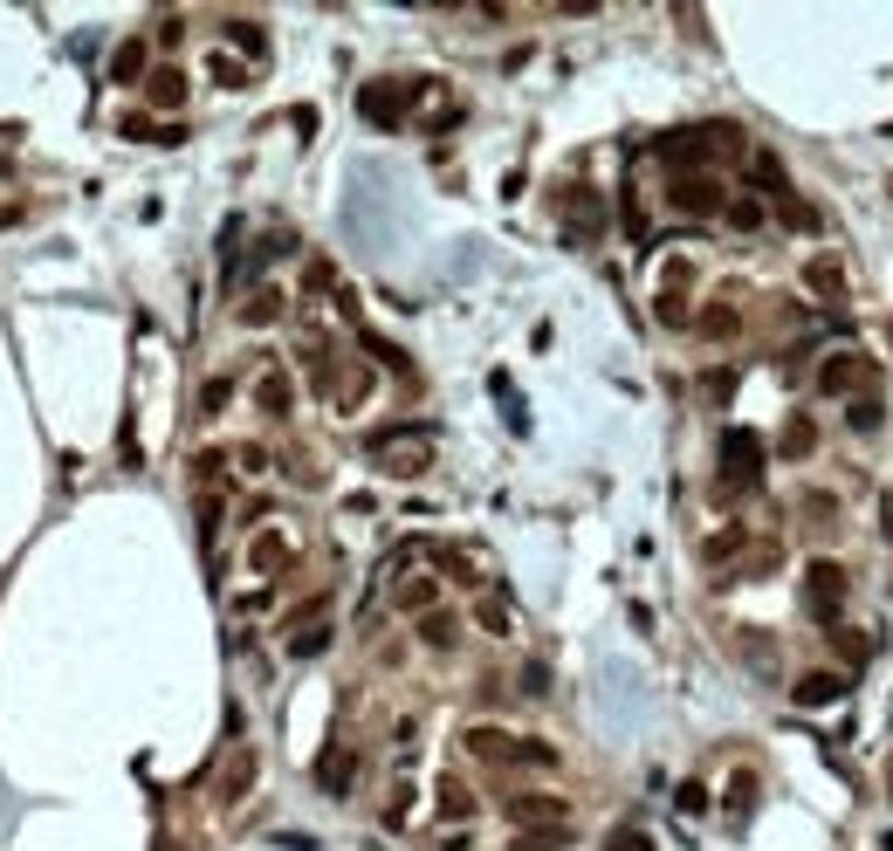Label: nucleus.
<instances>
[{
	"mask_svg": "<svg viewBox=\"0 0 893 851\" xmlns=\"http://www.w3.org/2000/svg\"><path fill=\"white\" fill-rule=\"evenodd\" d=\"M365 453L386 468L392 481H413V474H426L433 468V426H378V433H365Z\"/></svg>",
	"mask_w": 893,
	"mask_h": 851,
	"instance_id": "obj_1",
	"label": "nucleus"
},
{
	"mask_svg": "<svg viewBox=\"0 0 893 851\" xmlns=\"http://www.w3.org/2000/svg\"><path fill=\"white\" fill-rule=\"evenodd\" d=\"M846 590H852V577H846V563L838 556H811L804 563V618L811 625H846Z\"/></svg>",
	"mask_w": 893,
	"mask_h": 851,
	"instance_id": "obj_2",
	"label": "nucleus"
},
{
	"mask_svg": "<svg viewBox=\"0 0 893 851\" xmlns=\"http://www.w3.org/2000/svg\"><path fill=\"white\" fill-rule=\"evenodd\" d=\"M763 460H770V447H763L749 426H729V433H722V447H714V468H722V495H756V487H763Z\"/></svg>",
	"mask_w": 893,
	"mask_h": 851,
	"instance_id": "obj_3",
	"label": "nucleus"
},
{
	"mask_svg": "<svg viewBox=\"0 0 893 851\" xmlns=\"http://www.w3.org/2000/svg\"><path fill=\"white\" fill-rule=\"evenodd\" d=\"M667 206L687 220H714V214H729V193L714 172H687V179H667Z\"/></svg>",
	"mask_w": 893,
	"mask_h": 851,
	"instance_id": "obj_4",
	"label": "nucleus"
},
{
	"mask_svg": "<svg viewBox=\"0 0 893 851\" xmlns=\"http://www.w3.org/2000/svg\"><path fill=\"white\" fill-rule=\"evenodd\" d=\"M866 384H880V365L866 350H832L818 365V392L825 399H852V392H866Z\"/></svg>",
	"mask_w": 893,
	"mask_h": 851,
	"instance_id": "obj_5",
	"label": "nucleus"
},
{
	"mask_svg": "<svg viewBox=\"0 0 893 851\" xmlns=\"http://www.w3.org/2000/svg\"><path fill=\"white\" fill-rule=\"evenodd\" d=\"M420 83H392V76H386V83H365V90H357V111H365V124H378V131H399V124H405V96H413Z\"/></svg>",
	"mask_w": 893,
	"mask_h": 851,
	"instance_id": "obj_6",
	"label": "nucleus"
},
{
	"mask_svg": "<svg viewBox=\"0 0 893 851\" xmlns=\"http://www.w3.org/2000/svg\"><path fill=\"white\" fill-rule=\"evenodd\" d=\"M289 556H296V543H289L283 529H254V543H248V571H254V577L289 571Z\"/></svg>",
	"mask_w": 893,
	"mask_h": 851,
	"instance_id": "obj_7",
	"label": "nucleus"
},
{
	"mask_svg": "<svg viewBox=\"0 0 893 851\" xmlns=\"http://www.w3.org/2000/svg\"><path fill=\"white\" fill-rule=\"evenodd\" d=\"M804 289L838 309V302H846V262H838V254H811V262H804Z\"/></svg>",
	"mask_w": 893,
	"mask_h": 851,
	"instance_id": "obj_8",
	"label": "nucleus"
},
{
	"mask_svg": "<svg viewBox=\"0 0 893 851\" xmlns=\"http://www.w3.org/2000/svg\"><path fill=\"white\" fill-rule=\"evenodd\" d=\"M254 405H262V419H275V426L296 412V392H289V371L283 365H268L262 378H254Z\"/></svg>",
	"mask_w": 893,
	"mask_h": 851,
	"instance_id": "obj_9",
	"label": "nucleus"
},
{
	"mask_svg": "<svg viewBox=\"0 0 893 851\" xmlns=\"http://www.w3.org/2000/svg\"><path fill=\"white\" fill-rule=\"evenodd\" d=\"M392 605H399L405 618H426V611H440V577H420V571H405V577L392 584Z\"/></svg>",
	"mask_w": 893,
	"mask_h": 851,
	"instance_id": "obj_10",
	"label": "nucleus"
},
{
	"mask_svg": "<svg viewBox=\"0 0 893 851\" xmlns=\"http://www.w3.org/2000/svg\"><path fill=\"white\" fill-rule=\"evenodd\" d=\"M461 749H468L474 762H516V735H508V728H489V721H474V728L461 735Z\"/></svg>",
	"mask_w": 893,
	"mask_h": 851,
	"instance_id": "obj_11",
	"label": "nucleus"
},
{
	"mask_svg": "<svg viewBox=\"0 0 893 851\" xmlns=\"http://www.w3.org/2000/svg\"><path fill=\"white\" fill-rule=\"evenodd\" d=\"M351 783H357V749H323V762H317V790L323 796H351Z\"/></svg>",
	"mask_w": 893,
	"mask_h": 851,
	"instance_id": "obj_12",
	"label": "nucleus"
},
{
	"mask_svg": "<svg viewBox=\"0 0 893 851\" xmlns=\"http://www.w3.org/2000/svg\"><path fill=\"white\" fill-rule=\"evenodd\" d=\"M186 90H193V83H186V69H172V62L145 76V96H151V111H179V103H186Z\"/></svg>",
	"mask_w": 893,
	"mask_h": 851,
	"instance_id": "obj_13",
	"label": "nucleus"
},
{
	"mask_svg": "<svg viewBox=\"0 0 893 851\" xmlns=\"http://www.w3.org/2000/svg\"><path fill=\"white\" fill-rule=\"evenodd\" d=\"M145 48H151V42H138V35L111 48V83H145V76H151V56H145Z\"/></svg>",
	"mask_w": 893,
	"mask_h": 851,
	"instance_id": "obj_14",
	"label": "nucleus"
},
{
	"mask_svg": "<svg viewBox=\"0 0 893 851\" xmlns=\"http://www.w3.org/2000/svg\"><path fill=\"white\" fill-rule=\"evenodd\" d=\"M433 804H440V817H447V824H468V817L481 810V804H474V790H468L461 777H440V783H433Z\"/></svg>",
	"mask_w": 893,
	"mask_h": 851,
	"instance_id": "obj_15",
	"label": "nucleus"
},
{
	"mask_svg": "<svg viewBox=\"0 0 893 851\" xmlns=\"http://www.w3.org/2000/svg\"><path fill=\"white\" fill-rule=\"evenodd\" d=\"M749 193L763 199V193H770V199H790V172L777 165V151H756V159H749Z\"/></svg>",
	"mask_w": 893,
	"mask_h": 851,
	"instance_id": "obj_16",
	"label": "nucleus"
},
{
	"mask_svg": "<svg viewBox=\"0 0 893 851\" xmlns=\"http://www.w3.org/2000/svg\"><path fill=\"white\" fill-rule=\"evenodd\" d=\"M846 426L852 433H880L886 426V399H880V384H866V392L846 399Z\"/></svg>",
	"mask_w": 893,
	"mask_h": 851,
	"instance_id": "obj_17",
	"label": "nucleus"
},
{
	"mask_svg": "<svg viewBox=\"0 0 893 851\" xmlns=\"http://www.w3.org/2000/svg\"><path fill=\"white\" fill-rule=\"evenodd\" d=\"M283 309H289V296L262 281V289H248V302H241V323H248V330H268L275 317H283Z\"/></svg>",
	"mask_w": 893,
	"mask_h": 851,
	"instance_id": "obj_18",
	"label": "nucleus"
},
{
	"mask_svg": "<svg viewBox=\"0 0 893 851\" xmlns=\"http://www.w3.org/2000/svg\"><path fill=\"white\" fill-rule=\"evenodd\" d=\"M508 817H516V831H529V824H571V810L557 804V796H516Z\"/></svg>",
	"mask_w": 893,
	"mask_h": 851,
	"instance_id": "obj_19",
	"label": "nucleus"
},
{
	"mask_svg": "<svg viewBox=\"0 0 893 851\" xmlns=\"http://www.w3.org/2000/svg\"><path fill=\"white\" fill-rule=\"evenodd\" d=\"M248 790H254V749H234L220 769V804H241Z\"/></svg>",
	"mask_w": 893,
	"mask_h": 851,
	"instance_id": "obj_20",
	"label": "nucleus"
},
{
	"mask_svg": "<svg viewBox=\"0 0 893 851\" xmlns=\"http://www.w3.org/2000/svg\"><path fill=\"white\" fill-rule=\"evenodd\" d=\"M695 330H701L708 344H735V337H743V317H735L729 302H708L701 317H695Z\"/></svg>",
	"mask_w": 893,
	"mask_h": 851,
	"instance_id": "obj_21",
	"label": "nucleus"
},
{
	"mask_svg": "<svg viewBox=\"0 0 893 851\" xmlns=\"http://www.w3.org/2000/svg\"><path fill=\"white\" fill-rule=\"evenodd\" d=\"M357 344H365V357H378V365H386L392 378L413 384V357H405L399 344H386V337H378V330H365V323H357Z\"/></svg>",
	"mask_w": 893,
	"mask_h": 851,
	"instance_id": "obj_22",
	"label": "nucleus"
},
{
	"mask_svg": "<svg viewBox=\"0 0 893 851\" xmlns=\"http://www.w3.org/2000/svg\"><path fill=\"white\" fill-rule=\"evenodd\" d=\"M846 693V674H804L798 687H790V701L798 708H825V701H838Z\"/></svg>",
	"mask_w": 893,
	"mask_h": 851,
	"instance_id": "obj_23",
	"label": "nucleus"
},
{
	"mask_svg": "<svg viewBox=\"0 0 893 851\" xmlns=\"http://www.w3.org/2000/svg\"><path fill=\"white\" fill-rule=\"evenodd\" d=\"M365 399H371V371H365V365H344V371H337V392H330V405H337V412H357Z\"/></svg>",
	"mask_w": 893,
	"mask_h": 851,
	"instance_id": "obj_24",
	"label": "nucleus"
},
{
	"mask_svg": "<svg viewBox=\"0 0 893 851\" xmlns=\"http://www.w3.org/2000/svg\"><path fill=\"white\" fill-rule=\"evenodd\" d=\"M577 831H571V824H529V831H516V844H508V851H564Z\"/></svg>",
	"mask_w": 893,
	"mask_h": 851,
	"instance_id": "obj_25",
	"label": "nucleus"
},
{
	"mask_svg": "<svg viewBox=\"0 0 893 851\" xmlns=\"http://www.w3.org/2000/svg\"><path fill=\"white\" fill-rule=\"evenodd\" d=\"M695 262H687V254H674L667 268H660V302H687V289H695Z\"/></svg>",
	"mask_w": 893,
	"mask_h": 851,
	"instance_id": "obj_26",
	"label": "nucleus"
},
{
	"mask_svg": "<svg viewBox=\"0 0 893 851\" xmlns=\"http://www.w3.org/2000/svg\"><path fill=\"white\" fill-rule=\"evenodd\" d=\"M743 543H749L743 529H714L708 543H701V563H708V571H722V563H735V556H743Z\"/></svg>",
	"mask_w": 893,
	"mask_h": 851,
	"instance_id": "obj_27",
	"label": "nucleus"
},
{
	"mask_svg": "<svg viewBox=\"0 0 893 851\" xmlns=\"http://www.w3.org/2000/svg\"><path fill=\"white\" fill-rule=\"evenodd\" d=\"M777 453H783V460H804V453H818V426H811L804 412H798V419L783 426V440H777Z\"/></svg>",
	"mask_w": 893,
	"mask_h": 851,
	"instance_id": "obj_28",
	"label": "nucleus"
},
{
	"mask_svg": "<svg viewBox=\"0 0 893 851\" xmlns=\"http://www.w3.org/2000/svg\"><path fill=\"white\" fill-rule=\"evenodd\" d=\"M832 646H838V659H846V666H852V674H859V666H866V659H873V632H852V625H832Z\"/></svg>",
	"mask_w": 893,
	"mask_h": 851,
	"instance_id": "obj_29",
	"label": "nucleus"
},
{
	"mask_svg": "<svg viewBox=\"0 0 893 851\" xmlns=\"http://www.w3.org/2000/svg\"><path fill=\"white\" fill-rule=\"evenodd\" d=\"M420 639H426L433 653H447L454 639H461V618H454V611H426V618H420Z\"/></svg>",
	"mask_w": 893,
	"mask_h": 851,
	"instance_id": "obj_30",
	"label": "nucleus"
},
{
	"mask_svg": "<svg viewBox=\"0 0 893 851\" xmlns=\"http://www.w3.org/2000/svg\"><path fill=\"white\" fill-rule=\"evenodd\" d=\"M117 131H124V138H151V145H179V138H186L179 124H151V117H138V111L117 117Z\"/></svg>",
	"mask_w": 893,
	"mask_h": 851,
	"instance_id": "obj_31",
	"label": "nucleus"
},
{
	"mask_svg": "<svg viewBox=\"0 0 893 851\" xmlns=\"http://www.w3.org/2000/svg\"><path fill=\"white\" fill-rule=\"evenodd\" d=\"M756 796H763V783H756V769H735V783H729V817L743 824V817L756 810Z\"/></svg>",
	"mask_w": 893,
	"mask_h": 851,
	"instance_id": "obj_32",
	"label": "nucleus"
},
{
	"mask_svg": "<svg viewBox=\"0 0 893 851\" xmlns=\"http://www.w3.org/2000/svg\"><path fill=\"white\" fill-rule=\"evenodd\" d=\"M426 556H433V563H440V577H454V584H474V577H481V571H474V563H468L461 550H447V543H426Z\"/></svg>",
	"mask_w": 893,
	"mask_h": 851,
	"instance_id": "obj_33",
	"label": "nucleus"
},
{
	"mask_svg": "<svg viewBox=\"0 0 893 851\" xmlns=\"http://www.w3.org/2000/svg\"><path fill=\"white\" fill-rule=\"evenodd\" d=\"M317 653H330V618H323V625L289 632V659H317Z\"/></svg>",
	"mask_w": 893,
	"mask_h": 851,
	"instance_id": "obj_34",
	"label": "nucleus"
},
{
	"mask_svg": "<svg viewBox=\"0 0 893 851\" xmlns=\"http://www.w3.org/2000/svg\"><path fill=\"white\" fill-rule=\"evenodd\" d=\"M777 206H783V227H798V234H818V227H825V214H818L811 199H798V193L777 199Z\"/></svg>",
	"mask_w": 893,
	"mask_h": 851,
	"instance_id": "obj_35",
	"label": "nucleus"
},
{
	"mask_svg": "<svg viewBox=\"0 0 893 851\" xmlns=\"http://www.w3.org/2000/svg\"><path fill=\"white\" fill-rule=\"evenodd\" d=\"M337 289H344V281H337V262H323V254H317V262L302 268V296H337Z\"/></svg>",
	"mask_w": 893,
	"mask_h": 851,
	"instance_id": "obj_36",
	"label": "nucleus"
},
{
	"mask_svg": "<svg viewBox=\"0 0 893 851\" xmlns=\"http://www.w3.org/2000/svg\"><path fill=\"white\" fill-rule=\"evenodd\" d=\"M729 227H735V234H756V227H763V199L756 193H743V199H729V214H722Z\"/></svg>",
	"mask_w": 893,
	"mask_h": 851,
	"instance_id": "obj_37",
	"label": "nucleus"
},
{
	"mask_svg": "<svg viewBox=\"0 0 893 851\" xmlns=\"http://www.w3.org/2000/svg\"><path fill=\"white\" fill-rule=\"evenodd\" d=\"M701 378H708V384H701V399H708V405H729V399H735V384H743V371H729V365H714V371H701Z\"/></svg>",
	"mask_w": 893,
	"mask_h": 851,
	"instance_id": "obj_38",
	"label": "nucleus"
},
{
	"mask_svg": "<svg viewBox=\"0 0 893 851\" xmlns=\"http://www.w3.org/2000/svg\"><path fill=\"white\" fill-rule=\"evenodd\" d=\"M516 762L523 769H557V749H550V741H536V735H516Z\"/></svg>",
	"mask_w": 893,
	"mask_h": 851,
	"instance_id": "obj_39",
	"label": "nucleus"
},
{
	"mask_svg": "<svg viewBox=\"0 0 893 851\" xmlns=\"http://www.w3.org/2000/svg\"><path fill=\"white\" fill-rule=\"evenodd\" d=\"M227 399H234V378H207V384H199V412H207V419H214V412H227Z\"/></svg>",
	"mask_w": 893,
	"mask_h": 851,
	"instance_id": "obj_40",
	"label": "nucleus"
},
{
	"mask_svg": "<svg viewBox=\"0 0 893 851\" xmlns=\"http://www.w3.org/2000/svg\"><path fill=\"white\" fill-rule=\"evenodd\" d=\"M405 817H413V783H399L386 796V817H378V824H386V831H405Z\"/></svg>",
	"mask_w": 893,
	"mask_h": 851,
	"instance_id": "obj_41",
	"label": "nucleus"
},
{
	"mask_svg": "<svg viewBox=\"0 0 893 851\" xmlns=\"http://www.w3.org/2000/svg\"><path fill=\"white\" fill-rule=\"evenodd\" d=\"M474 625H481V632H495V639L508 632V605H502V590H495V598H481V605H474Z\"/></svg>",
	"mask_w": 893,
	"mask_h": 851,
	"instance_id": "obj_42",
	"label": "nucleus"
},
{
	"mask_svg": "<svg viewBox=\"0 0 893 851\" xmlns=\"http://www.w3.org/2000/svg\"><path fill=\"white\" fill-rule=\"evenodd\" d=\"M227 35H234V42H248V56H254V62L268 56V35L254 28V21H241V14H227Z\"/></svg>",
	"mask_w": 893,
	"mask_h": 851,
	"instance_id": "obj_43",
	"label": "nucleus"
},
{
	"mask_svg": "<svg viewBox=\"0 0 893 851\" xmlns=\"http://www.w3.org/2000/svg\"><path fill=\"white\" fill-rule=\"evenodd\" d=\"M220 474H227V453H220V447H207V453H193V481H199V487H214Z\"/></svg>",
	"mask_w": 893,
	"mask_h": 851,
	"instance_id": "obj_44",
	"label": "nucleus"
},
{
	"mask_svg": "<svg viewBox=\"0 0 893 851\" xmlns=\"http://www.w3.org/2000/svg\"><path fill=\"white\" fill-rule=\"evenodd\" d=\"M605 851H653V838L640 831V824H619V831L605 838Z\"/></svg>",
	"mask_w": 893,
	"mask_h": 851,
	"instance_id": "obj_45",
	"label": "nucleus"
},
{
	"mask_svg": "<svg viewBox=\"0 0 893 851\" xmlns=\"http://www.w3.org/2000/svg\"><path fill=\"white\" fill-rule=\"evenodd\" d=\"M674 804H680L687 817H701V810H708V790H701V783H680V790H674Z\"/></svg>",
	"mask_w": 893,
	"mask_h": 851,
	"instance_id": "obj_46",
	"label": "nucleus"
},
{
	"mask_svg": "<svg viewBox=\"0 0 893 851\" xmlns=\"http://www.w3.org/2000/svg\"><path fill=\"white\" fill-rule=\"evenodd\" d=\"M214 83H248V69L227 62V56H214Z\"/></svg>",
	"mask_w": 893,
	"mask_h": 851,
	"instance_id": "obj_47",
	"label": "nucleus"
},
{
	"mask_svg": "<svg viewBox=\"0 0 893 851\" xmlns=\"http://www.w3.org/2000/svg\"><path fill=\"white\" fill-rule=\"evenodd\" d=\"M234 460H241L248 474H262V468H268V453H262V447H234Z\"/></svg>",
	"mask_w": 893,
	"mask_h": 851,
	"instance_id": "obj_48",
	"label": "nucleus"
},
{
	"mask_svg": "<svg viewBox=\"0 0 893 851\" xmlns=\"http://www.w3.org/2000/svg\"><path fill=\"white\" fill-rule=\"evenodd\" d=\"M880 522H886V536H893V487H886V502H880Z\"/></svg>",
	"mask_w": 893,
	"mask_h": 851,
	"instance_id": "obj_49",
	"label": "nucleus"
},
{
	"mask_svg": "<svg viewBox=\"0 0 893 851\" xmlns=\"http://www.w3.org/2000/svg\"><path fill=\"white\" fill-rule=\"evenodd\" d=\"M886 783H893V769H886Z\"/></svg>",
	"mask_w": 893,
	"mask_h": 851,
	"instance_id": "obj_50",
	"label": "nucleus"
}]
</instances>
